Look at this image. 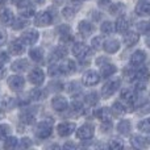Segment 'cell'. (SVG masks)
<instances>
[{
    "instance_id": "41",
    "label": "cell",
    "mask_w": 150,
    "mask_h": 150,
    "mask_svg": "<svg viewBox=\"0 0 150 150\" xmlns=\"http://www.w3.org/2000/svg\"><path fill=\"white\" fill-rule=\"evenodd\" d=\"M137 128H138V130H140V132L149 133L150 132V117H149V119H145V120H142V121L138 122Z\"/></svg>"
},
{
    "instance_id": "52",
    "label": "cell",
    "mask_w": 150,
    "mask_h": 150,
    "mask_svg": "<svg viewBox=\"0 0 150 150\" xmlns=\"http://www.w3.org/2000/svg\"><path fill=\"white\" fill-rule=\"evenodd\" d=\"M109 128H111V121L103 122V124H101V132L108 133V132H109Z\"/></svg>"
},
{
    "instance_id": "34",
    "label": "cell",
    "mask_w": 150,
    "mask_h": 150,
    "mask_svg": "<svg viewBox=\"0 0 150 150\" xmlns=\"http://www.w3.org/2000/svg\"><path fill=\"white\" fill-rule=\"evenodd\" d=\"M29 98H30V100H33V101H40L45 98V92L42 90H40V88H34V90L30 91Z\"/></svg>"
},
{
    "instance_id": "21",
    "label": "cell",
    "mask_w": 150,
    "mask_h": 150,
    "mask_svg": "<svg viewBox=\"0 0 150 150\" xmlns=\"http://www.w3.org/2000/svg\"><path fill=\"white\" fill-rule=\"evenodd\" d=\"M78 30L83 37H88L93 32V25L87 20H82L78 24Z\"/></svg>"
},
{
    "instance_id": "16",
    "label": "cell",
    "mask_w": 150,
    "mask_h": 150,
    "mask_svg": "<svg viewBox=\"0 0 150 150\" xmlns=\"http://www.w3.org/2000/svg\"><path fill=\"white\" fill-rule=\"evenodd\" d=\"M120 98L127 104H133L137 100V91L134 88H124L120 93Z\"/></svg>"
},
{
    "instance_id": "25",
    "label": "cell",
    "mask_w": 150,
    "mask_h": 150,
    "mask_svg": "<svg viewBox=\"0 0 150 150\" xmlns=\"http://www.w3.org/2000/svg\"><path fill=\"white\" fill-rule=\"evenodd\" d=\"M67 53H69L67 47H66L65 45H59V46H57L54 50H53V53H52V61L62 59V58H65L66 55H67Z\"/></svg>"
},
{
    "instance_id": "12",
    "label": "cell",
    "mask_w": 150,
    "mask_h": 150,
    "mask_svg": "<svg viewBox=\"0 0 150 150\" xmlns=\"http://www.w3.org/2000/svg\"><path fill=\"white\" fill-rule=\"evenodd\" d=\"M52 107H53L54 111L63 112V111H66V109L69 108V101H67V99L63 98V96L57 95V96H54V98L52 99Z\"/></svg>"
},
{
    "instance_id": "48",
    "label": "cell",
    "mask_w": 150,
    "mask_h": 150,
    "mask_svg": "<svg viewBox=\"0 0 150 150\" xmlns=\"http://www.w3.org/2000/svg\"><path fill=\"white\" fill-rule=\"evenodd\" d=\"M32 146V142H30V140H29L28 137H25V138H23L21 140V142H20V148H25V149H28V148H30Z\"/></svg>"
},
{
    "instance_id": "53",
    "label": "cell",
    "mask_w": 150,
    "mask_h": 150,
    "mask_svg": "<svg viewBox=\"0 0 150 150\" xmlns=\"http://www.w3.org/2000/svg\"><path fill=\"white\" fill-rule=\"evenodd\" d=\"M141 112H142V113H150V101L144 104L142 108H141Z\"/></svg>"
},
{
    "instance_id": "3",
    "label": "cell",
    "mask_w": 150,
    "mask_h": 150,
    "mask_svg": "<svg viewBox=\"0 0 150 150\" xmlns=\"http://www.w3.org/2000/svg\"><path fill=\"white\" fill-rule=\"evenodd\" d=\"M17 9H18V13L25 18L33 17L36 15V8H34V5L29 0H21L20 3H17Z\"/></svg>"
},
{
    "instance_id": "61",
    "label": "cell",
    "mask_w": 150,
    "mask_h": 150,
    "mask_svg": "<svg viewBox=\"0 0 150 150\" xmlns=\"http://www.w3.org/2000/svg\"><path fill=\"white\" fill-rule=\"evenodd\" d=\"M1 116H3V109L0 108V119H1Z\"/></svg>"
},
{
    "instance_id": "50",
    "label": "cell",
    "mask_w": 150,
    "mask_h": 150,
    "mask_svg": "<svg viewBox=\"0 0 150 150\" xmlns=\"http://www.w3.org/2000/svg\"><path fill=\"white\" fill-rule=\"evenodd\" d=\"M5 41H7V32L3 28H0V46H1Z\"/></svg>"
},
{
    "instance_id": "2",
    "label": "cell",
    "mask_w": 150,
    "mask_h": 150,
    "mask_svg": "<svg viewBox=\"0 0 150 150\" xmlns=\"http://www.w3.org/2000/svg\"><path fill=\"white\" fill-rule=\"evenodd\" d=\"M53 132V125L50 121H41L36 125V129H34V134L37 136L41 140L50 137Z\"/></svg>"
},
{
    "instance_id": "10",
    "label": "cell",
    "mask_w": 150,
    "mask_h": 150,
    "mask_svg": "<svg viewBox=\"0 0 150 150\" xmlns=\"http://www.w3.org/2000/svg\"><path fill=\"white\" fill-rule=\"evenodd\" d=\"M25 46H26V44L24 42V40L17 38V40H13V41L8 45V50H9V53L13 55H21L25 52Z\"/></svg>"
},
{
    "instance_id": "28",
    "label": "cell",
    "mask_w": 150,
    "mask_h": 150,
    "mask_svg": "<svg viewBox=\"0 0 150 150\" xmlns=\"http://www.w3.org/2000/svg\"><path fill=\"white\" fill-rule=\"evenodd\" d=\"M20 120L24 122V124H26V125L33 124V122H34V113L30 111V109H28V108L23 109V111H21V113H20Z\"/></svg>"
},
{
    "instance_id": "26",
    "label": "cell",
    "mask_w": 150,
    "mask_h": 150,
    "mask_svg": "<svg viewBox=\"0 0 150 150\" xmlns=\"http://www.w3.org/2000/svg\"><path fill=\"white\" fill-rule=\"evenodd\" d=\"M28 67H29V62L26 59H17L11 66L12 71H15V73H23V71L28 70Z\"/></svg>"
},
{
    "instance_id": "62",
    "label": "cell",
    "mask_w": 150,
    "mask_h": 150,
    "mask_svg": "<svg viewBox=\"0 0 150 150\" xmlns=\"http://www.w3.org/2000/svg\"><path fill=\"white\" fill-rule=\"evenodd\" d=\"M21 0H13V3H16V4H17V3H20Z\"/></svg>"
},
{
    "instance_id": "42",
    "label": "cell",
    "mask_w": 150,
    "mask_h": 150,
    "mask_svg": "<svg viewBox=\"0 0 150 150\" xmlns=\"http://www.w3.org/2000/svg\"><path fill=\"white\" fill-rule=\"evenodd\" d=\"M11 127L8 124H0V141H4L9 136Z\"/></svg>"
},
{
    "instance_id": "43",
    "label": "cell",
    "mask_w": 150,
    "mask_h": 150,
    "mask_svg": "<svg viewBox=\"0 0 150 150\" xmlns=\"http://www.w3.org/2000/svg\"><path fill=\"white\" fill-rule=\"evenodd\" d=\"M62 16L65 18H67V20H71L75 16V9L73 7H70V5H67V7H65L62 9Z\"/></svg>"
},
{
    "instance_id": "13",
    "label": "cell",
    "mask_w": 150,
    "mask_h": 150,
    "mask_svg": "<svg viewBox=\"0 0 150 150\" xmlns=\"http://www.w3.org/2000/svg\"><path fill=\"white\" fill-rule=\"evenodd\" d=\"M138 41H140V34L134 30H127L122 34V42H124V45L128 47L134 46Z\"/></svg>"
},
{
    "instance_id": "4",
    "label": "cell",
    "mask_w": 150,
    "mask_h": 150,
    "mask_svg": "<svg viewBox=\"0 0 150 150\" xmlns=\"http://www.w3.org/2000/svg\"><path fill=\"white\" fill-rule=\"evenodd\" d=\"M93 134H95V128H93V125H91V124H84L76 129V138L78 140H83V141L90 140V138L93 137Z\"/></svg>"
},
{
    "instance_id": "31",
    "label": "cell",
    "mask_w": 150,
    "mask_h": 150,
    "mask_svg": "<svg viewBox=\"0 0 150 150\" xmlns=\"http://www.w3.org/2000/svg\"><path fill=\"white\" fill-rule=\"evenodd\" d=\"M130 144H132L134 148H138V149H142V148H146L148 145V141H146L145 137H141V136H132L130 137Z\"/></svg>"
},
{
    "instance_id": "6",
    "label": "cell",
    "mask_w": 150,
    "mask_h": 150,
    "mask_svg": "<svg viewBox=\"0 0 150 150\" xmlns=\"http://www.w3.org/2000/svg\"><path fill=\"white\" fill-rule=\"evenodd\" d=\"M52 23H53V16L49 11H41V12L37 13L36 18H34V24H36V26H40V28H42V26H47Z\"/></svg>"
},
{
    "instance_id": "9",
    "label": "cell",
    "mask_w": 150,
    "mask_h": 150,
    "mask_svg": "<svg viewBox=\"0 0 150 150\" xmlns=\"http://www.w3.org/2000/svg\"><path fill=\"white\" fill-rule=\"evenodd\" d=\"M7 83L11 90L15 91V92H18V91H21L24 88L25 80H24V78L21 76V75H12V76L8 78Z\"/></svg>"
},
{
    "instance_id": "35",
    "label": "cell",
    "mask_w": 150,
    "mask_h": 150,
    "mask_svg": "<svg viewBox=\"0 0 150 150\" xmlns=\"http://www.w3.org/2000/svg\"><path fill=\"white\" fill-rule=\"evenodd\" d=\"M16 146H18V138H16L15 136H8L4 140V148L5 149H15Z\"/></svg>"
},
{
    "instance_id": "46",
    "label": "cell",
    "mask_w": 150,
    "mask_h": 150,
    "mask_svg": "<svg viewBox=\"0 0 150 150\" xmlns=\"http://www.w3.org/2000/svg\"><path fill=\"white\" fill-rule=\"evenodd\" d=\"M137 28L141 33H148V32H150V23H148V21H141V23L137 24Z\"/></svg>"
},
{
    "instance_id": "20",
    "label": "cell",
    "mask_w": 150,
    "mask_h": 150,
    "mask_svg": "<svg viewBox=\"0 0 150 150\" xmlns=\"http://www.w3.org/2000/svg\"><path fill=\"white\" fill-rule=\"evenodd\" d=\"M13 20H15V15H13L12 9L9 8H4L0 11V21L4 25H12Z\"/></svg>"
},
{
    "instance_id": "47",
    "label": "cell",
    "mask_w": 150,
    "mask_h": 150,
    "mask_svg": "<svg viewBox=\"0 0 150 150\" xmlns=\"http://www.w3.org/2000/svg\"><path fill=\"white\" fill-rule=\"evenodd\" d=\"M108 148H111V149H121V148H124V144L119 142L117 140H113L112 142H109Z\"/></svg>"
},
{
    "instance_id": "56",
    "label": "cell",
    "mask_w": 150,
    "mask_h": 150,
    "mask_svg": "<svg viewBox=\"0 0 150 150\" xmlns=\"http://www.w3.org/2000/svg\"><path fill=\"white\" fill-rule=\"evenodd\" d=\"M63 148H65V149H75V148H76V145H75V144L69 142V144H65V145H63Z\"/></svg>"
},
{
    "instance_id": "38",
    "label": "cell",
    "mask_w": 150,
    "mask_h": 150,
    "mask_svg": "<svg viewBox=\"0 0 150 150\" xmlns=\"http://www.w3.org/2000/svg\"><path fill=\"white\" fill-rule=\"evenodd\" d=\"M98 101H99V95L95 92V91H92V92L86 95V103H87L88 105H96Z\"/></svg>"
},
{
    "instance_id": "32",
    "label": "cell",
    "mask_w": 150,
    "mask_h": 150,
    "mask_svg": "<svg viewBox=\"0 0 150 150\" xmlns=\"http://www.w3.org/2000/svg\"><path fill=\"white\" fill-rule=\"evenodd\" d=\"M125 11V5L122 3H113V4L109 5V13L112 16H119L122 15Z\"/></svg>"
},
{
    "instance_id": "36",
    "label": "cell",
    "mask_w": 150,
    "mask_h": 150,
    "mask_svg": "<svg viewBox=\"0 0 150 150\" xmlns=\"http://www.w3.org/2000/svg\"><path fill=\"white\" fill-rule=\"evenodd\" d=\"M112 112H113L115 115H124L127 113V107L124 105L122 103H120V101H116V103H113V105H112Z\"/></svg>"
},
{
    "instance_id": "33",
    "label": "cell",
    "mask_w": 150,
    "mask_h": 150,
    "mask_svg": "<svg viewBox=\"0 0 150 150\" xmlns=\"http://www.w3.org/2000/svg\"><path fill=\"white\" fill-rule=\"evenodd\" d=\"M15 105V99L11 96H3L0 98V108L4 109H12V107Z\"/></svg>"
},
{
    "instance_id": "15",
    "label": "cell",
    "mask_w": 150,
    "mask_h": 150,
    "mask_svg": "<svg viewBox=\"0 0 150 150\" xmlns=\"http://www.w3.org/2000/svg\"><path fill=\"white\" fill-rule=\"evenodd\" d=\"M21 38L24 40V42H25L26 45H34L37 41H38L40 33L36 30V29H28V30H25L23 33Z\"/></svg>"
},
{
    "instance_id": "18",
    "label": "cell",
    "mask_w": 150,
    "mask_h": 150,
    "mask_svg": "<svg viewBox=\"0 0 150 150\" xmlns=\"http://www.w3.org/2000/svg\"><path fill=\"white\" fill-rule=\"evenodd\" d=\"M112 115H113V112H112V109L107 108V107H103V108H99L95 111V116L96 119H99L101 122H108L112 120Z\"/></svg>"
},
{
    "instance_id": "7",
    "label": "cell",
    "mask_w": 150,
    "mask_h": 150,
    "mask_svg": "<svg viewBox=\"0 0 150 150\" xmlns=\"http://www.w3.org/2000/svg\"><path fill=\"white\" fill-rule=\"evenodd\" d=\"M28 79L32 84L34 86H41L45 82V73L40 67H34L33 70H30V73L28 75Z\"/></svg>"
},
{
    "instance_id": "40",
    "label": "cell",
    "mask_w": 150,
    "mask_h": 150,
    "mask_svg": "<svg viewBox=\"0 0 150 150\" xmlns=\"http://www.w3.org/2000/svg\"><path fill=\"white\" fill-rule=\"evenodd\" d=\"M100 32L103 34H111L113 32V24L111 21H103L100 25Z\"/></svg>"
},
{
    "instance_id": "22",
    "label": "cell",
    "mask_w": 150,
    "mask_h": 150,
    "mask_svg": "<svg viewBox=\"0 0 150 150\" xmlns=\"http://www.w3.org/2000/svg\"><path fill=\"white\" fill-rule=\"evenodd\" d=\"M115 29H116L119 33H125V32L129 29V20H128V17H125L124 15L120 16V17L116 20Z\"/></svg>"
},
{
    "instance_id": "17",
    "label": "cell",
    "mask_w": 150,
    "mask_h": 150,
    "mask_svg": "<svg viewBox=\"0 0 150 150\" xmlns=\"http://www.w3.org/2000/svg\"><path fill=\"white\" fill-rule=\"evenodd\" d=\"M59 70L62 75H69L76 71V63L73 59H65L59 63Z\"/></svg>"
},
{
    "instance_id": "24",
    "label": "cell",
    "mask_w": 150,
    "mask_h": 150,
    "mask_svg": "<svg viewBox=\"0 0 150 150\" xmlns=\"http://www.w3.org/2000/svg\"><path fill=\"white\" fill-rule=\"evenodd\" d=\"M116 71H117V67L109 62H107V63H104V65L100 66V76H103V78L112 76Z\"/></svg>"
},
{
    "instance_id": "19",
    "label": "cell",
    "mask_w": 150,
    "mask_h": 150,
    "mask_svg": "<svg viewBox=\"0 0 150 150\" xmlns=\"http://www.w3.org/2000/svg\"><path fill=\"white\" fill-rule=\"evenodd\" d=\"M120 46H121V45H120V41L116 38H109L103 44V49L105 50L107 53H109V54H113V53L119 52Z\"/></svg>"
},
{
    "instance_id": "58",
    "label": "cell",
    "mask_w": 150,
    "mask_h": 150,
    "mask_svg": "<svg viewBox=\"0 0 150 150\" xmlns=\"http://www.w3.org/2000/svg\"><path fill=\"white\" fill-rule=\"evenodd\" d=\"M7 1H8V0H0V5H4Z\"/></svg>"
},
{
    "instance_id": "23",
    "label": "cell",
    "mask_w": 150,
    "mask_h": 150,
    "mask_svg": "<svg viewBox=\"0 0 150 150\" xmlns=\"http://www.w3.org/2000/svg\"><path fill=\"white\" fill-rule=\"evenodd\" d=\"M136 13L141 17L150 15V3L146 0H141L137 5H136Z\"/></svg>"
},
{
    "instance_id": "55",
    "label": "cell",
    "mask_w": 150,
    "mask_h": 150,
    "mask_svg": "<svg viewBox=\"0 0 150 150\" xmlns=\"http://www.w3.org/2000/svg\"><path fill=\"white\" fill-rule=\"evenodd\" d=\"M5 75V67H4V63H0V79H3Z\"/></svg>"
},
{
    "instance_id": "54",
    "label": "cell",
    "mask_w": 150,
    "mask_h": 150,
    "mask_svg": "<svg viewBox=\"0 0 150 150\" xmlns=\"http://www.w3.org/2000/svg\"><path fill=\"white\" fill-rule=\"evenodd\" d=\"M107 62H109L108 58L100 57V58H98V59H96V65H98V66H101V65H104V63H107Z\"/></svg>"
},
{
    "instance_id": "51",
    "label": "cell",
    "mask_w": 150,
    "mask_h": 150,
    "mask_svg": "<svg viewBox=\"0 0 150 150\" xmlns=\"http://www.w3.org/2000/svg\"><path fill=\"white\" fill-rule=\"evenodd\" d=\"M9 61V55H8V53L5 52H1L0 53V63H5Z\"/></svg>"
},
{
    "instance_id": "5",
    "label": "cell",
    "mask_w": 150,
    "mask_h": 150,
    "mask_svg": "<svg viewBox=\"0 0 150 150\" xmlns=\"http://www.w3.org/2000/svg\"><path fill=\"white\" fill-rule=\"evenodd\" d=\"M73 53H74V55L78 58V59L84 61L86 58L90 57L91 50H90V47H88L87 45L82 44V42H76V44H74V46H73Z\"/></svg>"
},
{
    "instance_id": "1",
    "label": "cell",
    "mask_w": 150,
    "mask_h": 150,
    "mask_svg": "<svg viewBox=\"0 0 150 150\" xmlns=\"http://www.w3.org/2000/svg\"><path fill=\"white\" fill-rule=\"evenodd\" d=\"M121 86V80L120 79H112L108 80L105 84L101 87V98L103 99H109Z\"/></svg>"
},
{
    "instance_id": "57",
    "label": "cell",
    "mask_w": 150,
    "mask_h": 150,
    "mask_svg": "<svg viewBox=\"0 0 150 150\" xmlns=\"http://www.w3.org/2000/svg\"><path fill=\"white\" fill-rule=\"evenodd\" d=\"M34 3H36V4H44L45 0H34Z\"/></svg>"
},
{
    "instance_id": "45",
    "label": "cell",
    "mask_w": 150,
    "mask_h": 150,
    "mask_svg": "<svg viewBox=\"0 0 150 150\" xmlns=\"http://www.w3.org/2000/svg\"><path fill=\"white\" fill-rule=\"evenodd\" d=\"M47 73H49L50 76H59V75H62L61 74V70H59V65H57V63H52V65L49 66Z\"/></svg>"
},
{
    "instance_id": "59",
    "label": "cell",
    "mask_w": 150,
    "mask_h": 150,
    "mask_svg": "<svg viewBox=\"0 0 150 150\" xmlns=\"http://www.w3.org/2000/svg\"><path fill=\"white\" fill-rule=\"evenodd\" d=\"M148 134H149V136H148V137H146V141H148V144H150V132L148 133Z\"/></svg>"
},
{
    "instance_id": "8",
    "label": "cell",
    "mask_w": 150,
    "mask_h": 150,
    "mask_svg": "<svg viewBox=\"0 0 150 150\" xmlns=\"http://www.w3.org/2000/svg\"><path fill=\"white\" fill-rule=\"evenodd\" d=\"M75 129H76V125L70 121L61 122V124L57 125V132L61 137H69V136L75 132Z\"/></svg>"
},
{
    "instance_id": "49",
    "label": "cell",
    "mask_w": 150,
    "mask_h": 150,
    "mask_svg": "<svg viewBox=\"0 0 150 150\" xmlns=\"http://www.w3.org/2000/svg\"><path fill=\"white\" fill-rule=\"evenodd\" d=\"M112 3H111V0H98V5L100 8H109V5H111Z\"/></svg>"
},
{
    "instance_id": "37",
    "label": "cell",
    "mask_w": 150,
    "mask_h": 150,
    "mask_svg": "<svg viewBox=\"0 0 150 150\" xmlns=\"http://www.w3.org/2000/svg\"><path fill=\"white\" fill-rule=\"evenodd\" d=\"M26 25H28V23H26V20L23 16H21V18H15L12 23V28L15 29V30H21V29H24Z\"/></svg>"
},
{
    "instance_id": "29",
    "label": "cell",
    "mask_w": 150,
    "mask_h": 150,
    "mask_svg": "<svg viewBox=\"0 0 150 150\" xmlns=\"http://www.w3.org/2000/svg\"><path fill=\"white\" fill-rule=\"evenodd\" d=\"M58 32H59V37L63 42H69L73 38V36H71V29L69 25H61L59 28H58Z\"/></svg>"
},
{
    "instance_id": "14",
    "label": "cell",
    "mask_w": 150,
    "mask_h": 150,
    "mask_svg": "<svg viewBox=\"0 0 150 150\" xmlns=\"http://www.w3.org/2000/svg\"><path fill=\"white\" fill-rule=\"evenodd\" d=\"M145 61H146L145 52H142V50H136L132 54V57H130L129 63L133 67H138V66H142L144 63H145Z\"/></svg>"
},
{
    "instance_id": "39",
    "label": "cell",
    "mask_w": 150,
    "mask_h": 150,
    "mask_svg": "<svg viewBox=\"0 0 150 150\" xmlns=\"http://www.w3.org/2000/svg\"><path fill=\"white\" fill-rule=\"evenodd\" d=\"M71 112L75 115H82L84 113V105L82 104V101H73L71 104Z\"/></svg>"
},
{
    "instance_id": "60",
    "label": "cell",
    "mask_w": 150,
    "mask_h": 150,
    "mask_svg": "<svg viewBox=\"0 0 150 150\" xmlns=\"http://www.w3.org/2000/svg\"><path fill=\"white\" fill-rule=\"evenodd\" d=\"M146 44H148V46H150V37L146 38Z\"/></svg>"
},
{
    "instance_id": "11",
    "label": "cell",
    "mask_w": 150,
    "mask_h": 150,
    "mask_svg": "<svg viewBox=\"0 0 150 150\" xmlns=\"http://www.w3.org/2000/svg\"><path fill=\"white\" fill-rule=\"evenodd\" d=\"M82 80L86 86H95L100 82V74L96 70H88L83 74Z\"/></svg>"
},
{
    "instance_id": "27",
    "label": "cell",
    "mask_w": 150,
    "mask_h": 150,
    "mask_svg": "<svg viewBox=\"0 0 150 150\" xmlns=\"http://www.w3.org/2000/svg\"><path fill=\"white\" fill-rule=\"evenodd\" d=\"M117 132L122 136H128L130 133V129H132V124H130L129 120H121V121L117 124L116 127Z\"/></svg>"
},
{
    "instance_id": "44",
    "label": "cell",
    "mask_w": 150,
    "mask_h": 150,
    "mask_svg": "<svg viewBox=\"0 0 150 150\" xmlns=\"http://www.w3.org/2000/svg\"><path fill=\"white\" fill-rule=\"evenodd\" d=\"M103 38L101 37H93L92 41H91V47H92L93 50H100L101 47H103Z\"/></svg>"
},
{
    "instance_id": "30",
    "label": "cell",
    "mask_w": 150,
    "mask_h": 150,
    "mask_svg": "<svg viewBox=\"0 0 150 150\" xmlns=\"http://www.w3.org/2000/svg\"><path fill=\"white\" fill-rule=\"evenodd\" d=\"M44 50L41 49V47H33V49H30V52H29V57H30L32 61H34V62H41L42 59H44Z\"/></svg>"
}]
</instances>
